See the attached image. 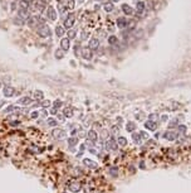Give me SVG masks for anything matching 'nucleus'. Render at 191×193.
I'll list each match as a JSON object with an SVG mask.
<instances>
[{"mask_svg": "<svg viewBox=\"0 0 191 193\" xmlns=\"http://www.w3.org/2000/svg\"><path fill=\"white\" fill-rule=\"evenodd\" d=\"M3 93L5 97H13L15 95V88L13 86H5L3 88Z\"/></svg>", "mask_w": 191, "mask_h": 193, "instance_id": "423d86ee", "label": "nucleus"}, {"mask_svg": "<svg viewBox=\"0 0 191 193\" xmlns=\"http://www.w3.org/2000/svg\"><path fill=\"white\" fill-rule=\"evenodd\" d=\"M177 131L181 133V134H185L186 133V126L185 125H179V126H177Z\"/></svg>", "mask_w": 191, "mask_h": 193, "instance_id": "e433bc0d", "label": "nucleus"}, {"mask_svg": "<svg viewBox=\"0 0 191 193\" xmlns=\"http://www.w3.org/2000/svg\"><path fill=\"white\" fill-rule=\"evenodd\" d=\"M83 164L86 165V168H91V169H97V168H98V164H97L94 160L88 159V158L83 159Z\"/></svg>", "mask_w": 191, "mask_h": 193, "instance_id": "0eeeda50", "label": "nucleus"}, {"mask_svg": "<svg viewBox=\"0 0 191 193\" xmlns=\"http://www.w3.org/2000/svg\"><path fill=\"white\" fill-rule=\"evenodd\" d=\"M81 56L82 58H84V60H87V61H89L92 60V57H93V53H92V49L89 48H82L81 49Z\"/></svg>", "mask_w": 191, "mask_h": 193, "instance_id": "39448f33", "label": "nucleus"}, {"mask_svg": "<svg viewBox=\"0 0 191 193\" xmlns=\"http://www.w3.org/2000/svg\"><path fill=\"white\" fill-rule=\"evenodd\" d=\"M42 115L44 116V118H47V116H48V111H47L45 109H43V110H42Z\"/></svg>", "mask_w": 191, "mask_h": 193, "instance_id": "49530a36", "label": "nucleus"}, {"mask_svg": "<svg viewBox=\"0 0 191 193\" xmlns=\"http://www.w3.org/2000/svg\"><path fill=\"white\" fill-rule=\"evenodd\" d=\"M98 47H99V40L97 38H92L89 40V43H88V48L92 49V51H93V49H97Z\"/></svg>", "mask_w": 191, "mask_h": 193, "instance_id": "ddd939ff", "label": "nucleus"}, {"mask_svg": "<svg viewBox=\"0 0 191 193\" xmlns=\"http://www.w3.org/2000/svg\"><path fill=\"white\" fill-rule=\"evenodd\" d=\"M47 124L49 125V126H52V128H55L57 125H58V121H57L55 118H48L47 119Z\"/></svg>", "mask_w": 191, "mask_h": 193, "instance_id": "393cba45", "label": "nucleus"}, {"mask_svg": "<svg viewBox=\"0 0 191 193\" xmlns=\"http://www.w3.org/2000/svg\"><path fill=\"white\" fill-rule=\"evenodd\" d=\"M47 17L49 18L50 20H55L57 19V11H55V9L53 8V6H48V9H47Z\"/></svg>", "mask_w": 191, "mask_h": 193, "instance_id": "9d476101", "label": "nucleus"}, {"mask_svg": "<svg viewBox=\"0 0 191 193\" xmlns=\"http://www.w3.org/2000/svg\"><path fill=\"white\" fill-rule=\"evenodd\" d=\"M67 143H68L69 148H74L75 145L78 144V138L77 136H70V138L67 139Z\"/></svg>", "mask_w": 191, "mask_h": 193, "instance_id": "dca6fc26", "label": "nucleus"}, {"mask_svg": "<svg viewBox=\"0 0 191 193\" xmlns=\"http://www.w3.org/2000/svg\"><path fill=\"white\" fill-rule=\"evenodd\" d=\"M104 10L106 11H112L113 10V4L112 3H107V4H104Z\"/></svg>", "mask_w": 191, "mask_h": 193, "instance_id": "2f4dec72", "label": "nucleus"}, {"mask_svg": "<svg viewBox=\"0 0 191 193\" xmlns=\"http://www.w3.org/2000/svg\"><path fill=\"white\" fill-rule=\"evenodd\" d=\"M74 22H75V15L73 14V13H70V14L64 19V27L67 29L72 28L73 24H74Z\"/></svg>", "mask_w": 191, "mask_h": 193, "instance_id": "20e7f679", "label": "nucleus"}, {"mask_svg": "<svg viewBox=\"0 0 191 193\" xmlns=\"http://www.w3.org/2000/svg\"><path fill=\"white\" fill-rule=\"evenodd\" d=\"M143 9H145V4L142 3V1H140L138 4H137V11L142 13V11H143Z\"/></svg>", "mask_w": 191, "mask_h": 193, "instance_id": "72a5a7b5", "label": "nucleus"}, {"mask_svg": "<svg viewBox=\"0 0 191 193\" xmlns=\"http://www.w3.org/2000/svg\"><path fill=\"white\" fill-rule=\"evenodd\" d=\"M37 32H38V34L40 35L42 38H49L50 34H52L49 27H48L47 24H40V25H38Z\"/></svg>", "mask_w": 191, "mask_h": 193, "instance_id": "f257e3e1", "label": "nucleus"}, {"mask_svg": "<svg viewBox=\"0 0 191 193\" xmlns=\"http://www.w3.org/2000/svg\"><path fill=\"white\" fill-rule=\"evenodd\" d=\"M58 119H59L60 121H63V120H64V115H58Z\"/></svg>", "mask_w": 191, "mask_h": 193, "instance_id": "3c124183", "label": "nucleus"}, {"mask_svg": "<svg viewBox=\"0 0 191 193\" xmlns=\"http://www.w3.org/2000/svg\"><path fill=\"white\" fill-rule=\"evenodd\" d=\"M157 116H158L157 114H150V115H148V118H150V120H153L155 118H157Z\"/></svg>", "mask_w": 191, "mask_h": 193, "instance_id": "a18cd8bd", "label": "nucleus"}, {"mask_svg": "<svg viewBox=\"0 0 191 193\" xmlns=\"http://www.w3.org/2000/svg\"><path fill=\"white\" fill-rule=\"evenodd\" d=\"M68 8L73 9L74 8V0H68Z\"/></svg>", "mask_w": 191, "mask_h": 193, "instance_id": "37998d69", "label": "nucleus"}, {"mask_svg": "<svg viewBox=\"0 0 191 193\" xmlns=\"http://www.w3.org/2000/svg\"><path fill=\"white\" fill-rule=\"evenodd\" d=\"M62 106H63V102H62V100H59V98H58V100H55L54 104H53V109H57V110H58L59 107H62Z\"/></svg>", "mask_w": 191, "mask_h": 193, "instance_id": "c756f323", "label": "nucleus"}, {"mask_svg": "<svg viewBox=\"0 0 191 193\" xmlns=\"http://www.w3.org/2000/svg\"><path fill=\"white\" fill-rule=\"evenodd\" d=\"M54 56L57 60H62V58L64 57V51L62 48H58V49H55V52H54Z\"/></svg>", "mask_w": 191, "mask_h": 193, "instance_id": "b1692460", "label": "nucleus"}, {"mask_svg": "<svg viewBox=\"0 0 191 193\" xmlns=\"http://www.w3.org/2000/svg\"><path fill=\"white\" fill-rule=\"evenodd\" d=\"M136 124L133 123V121H128V123H126V130L127 131H130V133H133L136 130Z\"/></svg>", "mask_w": 191, "mask_h": 193, "instance_id": "6ab92c4d", "label": "nucleus"}, {"mask_svg": "<svg viewBox=\"0 0 191 193\" xmlns=\"http://www.w3.org/2000/svg\"><path fill=\"white\" fill-rule=\"evenodd\" d=\"M59 10H60V13H64V6L63 5H59Z\"/></svg>", "mask_w": 191, "mask_h": 193, "instance_id": "8fccbe9b", "label": "nucleus"}, {"mask_svg": "<svg viewBox=\"0 0 191 193\" xmlns=\"http://www.w3.org/2000/svg\"><path fill=\"white\" fill-rule=\"evenodd\" d=\"M73 114H74L73 107H70V106H68V107H64V110H63V115L65 116V118H68V119L73 118Z\"/></svg>", "mask_w": 191, "mask_h": 193, "instance_id": "2eb2a0df", "label": "nucleus"}, {"mask_svg": "<svg viewBox=\"0 0 191 193\" xmlns=\"http://www.w3.org/2000/svg\"><path fill=\"white\" fill-rule=\"evenodd\" d=\"M55 34H57V37H63V34H64V27H62V25L55 27Z\"/></svg>", "mask_w": 191, "mask_h": 193, "instance_id": "bb28decb", "label": "nucleus"}, {"mask_svg": "<svg viewBox=\"0 0 191 193\" xmlns=\"http://www.w3.org/2000/svg\"><path fill=\"white\" fill-rule=\"evenodd\" d=\"M132 140L136 143V144H141V141H142V138L140 135V133H132Z\"/></svg>", "mask_w": 191, "mask_h": 193, "instance_id": "aec40b11", "label": "nucleus"}, {"mask_svg": "<svg viewBox=\"0 0 191 193\" xmlns=\"http://www.w3.org/2000/svg\"><path fill=\"white\" fill-rule=\"evenodd\" d=\"M14 23L18 24V25H23V24H24V22L21 20V19H19V18H15V19H14Z\"/></svg>", "mask_w": 191, "mask_h": 193, "instance_id": "a19ab883", "label": "nucleus"}, {"mask_svg": "<svg viewBox=\"0 0 191 193\" xmlns=\"http://www.w3.org/2000/svg\"><path fill=\"white\" fill-rule=\"evenodd\" d=\"M50 104H52V102H50L49 100H45V101H42V102H40V106H42V107H49Z\"/></svg>", "mask_w": 191, "mask_h": 193, "instance_id": "4c0bfd02", "label": "nucleus"}, {"mask_svg": "<svg viewBox=\"0 0 191 193\" xmlns=\"http://www.w3.org/2000/svg\"><path fill=\"white\" fill-rule=\"evenodd\" d=\"M19 110V107L15 106V105H9L6 109H4V113L5 114H9V113H13V111H18Z\"/></svg>", "mask_w": 191, "mask_h": 193, "instance_id": "a878e982", "label": "nucleus"}, {"mask_svg": "<svg viewBox=\"0 0 191 193\" xmlns=\"http://www.w3.org/2000/svg\"><path fill=\"white\" fill-rule=\"evenodd\" d=\"M40 22V19H39L38 17H30L29 19H28V24L30 25V27H38V23Z\"/></svg>", "mask_w": 191, "mask_h": 193, "instance_id": "f3484780", "label": "nucleus"}, {"mask_svg": "<svg viewBox=\"0 0 191 193\" xmlns=\"http://www.w3.org/2000/svg\"><path fill=\"white\" fill-rule=\"evenodd\" d=\"M117 144L121 145V146H126L127 145V139L125 136H118L117 139Z\"/></svg>", "mask_w": 191, "mask_h": 193, "instance_id": "cd10ccee", "label": "nucleus"}, {"mask_svg": "<svg viewBox=\"0 0 191 193\" xmlns=\"http://www.w3.org/2000/svg\"><path fill=\"white\" fill-rule=\"evenodd\" d=\"M79 149H81V153H82V151H83L84 149H86V145H84V144H82V145H81V148H79Z\"/></svg>", "mask_w": 191, "mask_h": 193, "instance_id": "09e8293b", "label": "nucleus"}, {"mask_svg": "<svg viewBox=\"0 0 191 193\" xmlns=\"http://www.w3.org/2000/svg\"><path fill=\"white\" fill-rule=\"evenodd\" d=\"M67 35H68V39H73V38H75V35H77V32L73 30V29H69Z\"/></svg>", "mask_w": 191, "mask_h": 193, "instance_id": "7c9ffc66", "label": "nucleus"}, {"mask_svg": "<svg viewBox=\"0 0 191 193\" xmlns=\"http://www.w3.org/2000/svg\"><path fill=\"white\" fill-rule=\"evenodd\" d=\"M117 42H118V39H117L116 35H111V37L108 38V43L109 44H116Z\"/></svg>", "mask_w": 191, "mask_h": 193, "instance_id": "473e14b6", "label": "nucleus"}, {"mask_svg": "<svg viewBox=\"0 0 191 193\" xmlns=\"http://www.w3.org/2000/svg\"><path fill=\"white\" fill-rule=\"evenodd\" d=\"M117 25L119 27V28H125V27L127 25V19H126V18H123V17L118 18V19H117Z\"/></svg>", "mask_w": 191, "mask_h": 193, "instance_id": "4be33fe9", "label": "nucleus"}, {"mask_svg": "<svg viewBox=\"0 0 191 193\" xmlns=\"http://www.w3.org/2000/svg\"><path fill=\"white\" fill-rule=\"evenodd\" d=\"M140 135H141L142 139H146V140L148 139V134H147V133H145V131H141V133H140Z\"/></svg>", "mask_w": 191, "mask_h": 193, "instance_id": "79ce46f5", "label": "nucleus"}, {"mask_svg": "<svg viewBox=\"0 0 191 193\" xmlns=\"http://www.w3.org/2000/svg\"><path fill=\"white\" fill-rule=\"evenodd\" d=\"M87 35H88V33H83V34H82V39H84V38H87Z\"/></svg>", "mask_w": 191, "mask_h": 193, "instance_id": "603ef678", "label": "nucleus"}, {"mask_svg": "<svg viewBox=\"0 0 191 193\" xmlns=\"http://www.w3.org/2000/svg\"><path fill=\"white\" fill-rule=\"evenodd\" d=\"M175 125H176V126H179V120H177L176 118H175L174 120L171 121V123H170V125H168V126H170V128H174Z\"/></svg>", "mask_w": 191, "mask_h": 193, "instance_id": "58836bf2", "label": "nucleus"}, {"mask_svg": "<svg viewBox=\"0 0 191 193\" xmlns=\"http://www.w3.org/2000/svg\"><path fill=\"white\" fill-rule=\"evenodd\" d=\"M68 189H69L70 192H73V193H78V192H81L82 186H81V183H79V182L72 181V182L68 183Z\"/></svg>", "mask_w": 191, "mask_h": 193, "instance_id": "7ed1b4c3", "label": "nucleus"}, {"mask_svg": "<svg viewBox=\"0 0 191 193\" xmlns=\"http://www.w3.org/2000/svg\"><path fill=\"white\" fill-rule=\"evenodd\" d=\"M30 102H32V98H30L29 96L20 97L19 100H18V104H20V105H29Z\"/></svg>", "mask_w": 191, "mask_h": 193, "instance_id": "a211bd4d", "label": "nucleus"}, {"mask_svg": "<svg viewBox=\"0 0 191 193\" xmlns=\"http://www.w3.org/2000/svg\"><path fill=\"white\" fill-rule=\"evenodd\" d=\"M87 138H88V140H91V141H97V139H98V134H97V131L94 129H91L87 133Z\"/></svg>", "mask_w": 191, "mask_h": 193, "instance_id": "9b49d317", "label": "nucleus"}, {"mask_svg": "<svg viewBox=\"0 0 191 193\" xmlns=\"http://www.w3.org/2000/svg\"><path fill=\"white\" fill-rule=\"evenodd\" d=\"M20 6H21V9H25V10H26L28 6H29V3L26 1V0H21V1H20Z\"/></svg>", "mask_w": 191, "mask_h": 193, "instance_id": "c9c22d12", "label": "nucleus"}, {"mask_svg": "<svg viewBox=\"0 0 191 193\" xmlns=\"http://www.w3.org/2000/svg\"><path fill=\"white\" fill-rule=\"evenodd\" d=\"M106 146H107L109 150H117L118 149V144L116 143V139H113V138H111L106 141Z\"/></svg>", "mask_w": 191, "mask_h": 193, "instance_id": "6e6552de", "label": "nucleus"}, {"mask_svg": "<svg viewBox=\"0 0 191 193\" xmlns=\"http://www.w3.org/2000/svg\"><path fill=\"white\" fill-rule=\"evenodd\" d=\"M10 125L11 126H18V125H20V121H11Z\"/></svg>", "mask_w": 191, "mask_h": 193, "instance_id": "c03bdc74", "label": "nucleus"}, {"mask_svg": "<svg viewBox=\"0 0 191 193\" xmlns=\"http://www.w3.org/2000/svg\"><path fill=\"white\" fill-rule=\"evenodd\" d=\"M167 119H168L167 115H162V116H161V120H162V121H167Z\"/></svg>", "mask_w": 191, "mask_h": 193, "instance_id": "de8ad7c7", "label": "nucleus"}, {"mask_svg": "<svg viewBox=\"0 0 191 193\" xmlns=\"http://www.w3.org/2000/svg\"><path fill=\"white\" fill-rule=\"evenodd\" d=\"M52 136L54 139H58V140H60V139H64L67 138V133L64 129H60V128H54L52 130Z\"/></svg>", "mask_w": 191, "mask_h": 193, "instance_id": "f03ea898", "label": "nucleus"}, {"mask_svg": "<svg viewBox=\"0 0 191 193\" xmlns=\"http://www.w3.org/2000/svg\"><path fill=\"white\" fill-rule=\"evenodd\" d=\"M117 168H114V167H112V168H111L109 169V174H111V176H112V177H114V178H116L117 177Z\"/></svg>", "mask_w": 191, "mask_h": 193, "instance_id": "f704fd0d", "label": "nucleus"}, {"mask_svg": "<svg viewBox=\"0 0 191 193\" xmlns=\"http://www.w3.org/2000/svg\"><path fill=\"white\" fill-rule=\"evenodd\" d=\"M113 1H118V0H113Z\"/></svg>", "mask_w": 191, "mask_h": 193, "instance_id": "864d4df0", "label": "nucleus"}, {"mask_svg": "<svg viewBox=\"0 0 191 193\" xmlns=\"http://www.w3.org/2000/svg\"><path fill=\"white\" fill-rule=\"evenodd\" d=\"M34 97L37 98L38 101H42L44 98V93L42 91H39V90H37V91H34Z\"/></svg>", "mask_w": 191, "mask_h": 193, "instance_id": "c85d7f7f", "label": "nucleus"}, {"mask_svg": "<svg viewBox=\"0 0 191 193\" xmlns=\"http://www.w3.org/2000/svg\"><path fill=\"white\" fill-rule=\"evenodd\" d=\"M122 10H123V13H125L126 15H131L133 13V9L130 5H127V4H123V5H122Z\"/></svg>", "mask_w": 191, "mask_h": 193, "instance_id": "412c9836", "label": "nucleus"}, {"mask_svg": "<svg viewBox=\"0 0 191 193\" xmlns=\"http://www.w3.org/2000/svg\"><path fill=\"white\" fill-rule=\"evenodd\" d=\"M163 138L167 139L168 141H174L175 139L177 138V133L171 131V130H168V131H165V133H163Z\"/></svg>", "mask_w": 191, "mask_h": 193, "instance_id": "1a4fd4ad", "label": "nucleus"}, {"mask_svg": "<svg viewBox=\"0 0 191 193\" xmlns=\"http://www.w3.org/2000/svg\"><path fill=\"white\" fill-rule=\"evenodd\" d=\"M145 128L146 129H148V130H156L157 129V123L156 121H153V120H147V121H145Z\"/></svg>", "mask_w": 191, "mask_h": 193, "instance_id": "f8f14e48", "label": "nucleus"}, {"mask_svg": "<svg viewBox=\"0 0 191 193\" xmlns=\"http://www.w3.org/2000/svg\"><path fill=\"white\" fill-rule=\"evenodd\" d=\"M19 18H21V19H29V13L28 10H25V9H21L20 8V10H19Z\"/></svg>", "mask_w": 191, "mask_h": 193, "instance_id": "5701e85b", "label": "nucleus"}, {"mask_svg": "<svg viewBox=\"0 0 191 193\" xmlns=\"http://www.w3.org/2000/svg\"><path fill=\"white\" fill-rule=\"evenodd\" d=\"M30 118H32V119H38L39 118V113H38V111H33V113L30 114Z\"/></svg>", "mask_w": 191, "mask_h": 193, "instance_id": "ea45409f", "label": "nucleus"}, {"mask_svg": "<svg viewBox=\"0 0 191 193\" xmlns=\"http://www.w3.org/2000/svg\"><path fill=\"white\" fill-rule=\"evenodd\" d=\"M69 47H70V42H69V39H68V38H63V39L60 40V48L63 49L64 52L68 51Z\"/></svg>", "mask_w": 191, "mask_h": 193, "instance_id": "4468645a", "label": "nucleus"}]
</instances>
